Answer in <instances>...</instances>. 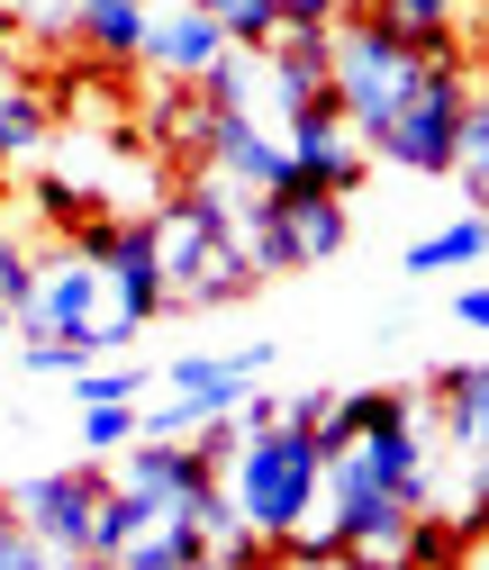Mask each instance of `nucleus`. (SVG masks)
Here are the masks:
<instances>
[{
  "instance_id": "f03ea898",
  "label": "nucleus",
  "mask_w": 489,
  "mask_h": 570,
  "mask_svg": "<svg viewBox=\"0 0 489 570\" xmlns=\"http://www.w3.org/2000/svg\"><path fill=\"white\" fill-rule=\"evenodd\" d=\"M436 425V480H427V517L444 534H489V363H444L427 390Z\"/></svg>"
},
{
  "instance_id": "5701e85b",
  "label": "nucleus",
  "mask_w": 489,
  "mask_h": 570,
  "mask_svg": "<svg viewBox=\"0 0 489 570\" xmlns=\"http://www.w3.org/2000/svg\"><path fill=\"white\" fill-rule=\"evenodd\" d=\"M453 317H462V326H480V335H489V281H471V291H453Z\"/></svg>"
},
{
  "instance_id": "1a4fd4ad",
  "label": "nucleus",
  "mask_w": 489,
  "mask_h": 570,
  "mask_svg": "<svg viewBox=\"0 0 489 570\" xmlns=\"http://www.w3.org/2000/svg\"><path fill=\"white\" fill-rule=\"evenodd\" d=\"M227 55H236L227 28L208 10H190V0H155V10H146V46H136V63H146L164 91H199Z\"/></svg>"
},
{
  "instance_id": "9b49d317",
  "label": "nucleus",
  "mask_w": 489,
  "mask_h": 570,
  "mask_svg": "<svg viewBox=\"0 0 489 570\" xmlns=\"http://www.w3.org/2000/svg\"><path fill=\"white\" fill-rule=\"evenodd\" d=\"M291 173H300V190H326V199H344L363 173H372V155H363V136L344 127V109L335 100H309L300 118H291Z\"/></svg>"
},
{
  "instance_id": "423d86ee",
  "label": "nucleus",
  "mask_w": 489,
  "mask_h": 570,
  "mask_svg": "<svg viewBox=\"0 0 489 570\" xmlns=\"http://www.w3.org/2000/svg\"><path fill=\"white\" fill-rule=\"evenodd\" d=\"M19 326H28V344L55 335V344H82L91 363H100V263H91L82 245H46L37 272H28Z\"/></svg>"
},
{
  "instance_id": "aec40b11",
  "label": "nucleus",
  "mask_w": 489,
  "mask_h": 570,
  "mask_svg": "<svg viewBox=\"0 0 489 570\" xmlns=\"http://www.w3.org/2000/svg\"><path fill=\"white\" fill-rule=\"evenodd\" d=\"M354 10H363V0H282V28H335Z\"/></svg>"
},
{
  "instance_id": "f257e3e1",
  "label": "nucleus",
  "mask_w": 489,
  "mask_h": 570,
  "mask_svg": "<svg viewBox=\"0 0 489 570\" xmlns=\"http://www.w3.org/2000/svg\"><path fill=\"white\" fill-rule=\"evenodd\" d=\"M317 471H326L317 435L282 416V425H263V435H236V453L218 471V498L263 552H291L309 534V517H317Z\"/></svg>"
},
{
  "instance_id": "412c9836",
  "label": "nucleus",
  "mask_w": 489,
  "mask_h": 570,
  "mask_svg": "<svg viewBox=\"0 0 489 570\" xmlns=\"http://www.w3.org/2000/svg\"><path fill=\"white\" fill-rule=\"evenodd\" d=\"M28 561H37V534H28L10 508H0V570H28Z\"/></svg>"
},
{
  "instance_id": "9d476101",
  "label": "nucleus",
  "mask_w": 489,
  "mask_h": 570,
  "mask_svg": "<svg viewBox=\"0 0 489 570\" xmlns=\"http://www.w3.org/2000/svg\"><path fill=\"white\" fill-rule=\"evenodd\" d=\"M272 372V344H236V353H182V363H164V399L190 416V435L199 425H218L236 416Z\"/></svg>"
},
{
  "instance_id": "a878e982",
  "label": "nucleus",
  "mask_w": 489,
  "mask_h": 570,
  "mask_svg": "<svg viewBox=\"0 0 489 570\" xmlns=\"http://www.w3.org/2000/svg\"><path fill=\"white\" fill-rule=\"evenodd\" d=\"M28 10H37V0H0V28H19Z\"/></svg>"
},
{
  "instance_id": "ddd939ff",
  "label": "nucleus",
  "mask_w": 489,
  "mask_h": 570,
  "mask_svg": "<svg viewBox=\"0 0 489 570\" xmlns=\"http://www.w3.org/2000/svg\"><path fill=\"white\" fill-rule=\"evenodd\" d=\"M55 146V100L37 91V82H19L10 100H0V173H19V164H37Z\"/></svg>"
},
{
  "instance_id": "393cba45",
  "label": "nucleus",
  "mask_w": 489,
  "mask_h": 570,
  "mask_svg": "<svg viewBox=\"0 0 489 570\" xmlns=\"http://www.w3.org/2000/svg\"><path fill=\"white\" fill-rule=\"evenodd\" d=\"M453 570H489V534H471V543L453 552Z\"/></svg>"
},
{
  "instance_id": "4468645a",
  "label": "nucleus",
  "mask_w": 489,
  "mask_h": 570,
  "mask_svg": "<svg viewBox=\"0 0 489 570\" xmlns=\"http://www.w3.org/2000/svg\"><path fill=\"white\" fill-rule=\"evenodd\" d=\"M462 263H489V218H480V208L408 245V272H417V281H436V272H462Z\"/></svg>"
},
{
  "instance_id": "39448f33",
  "label": "nucleus",
  "mask_w": 489,
  "mask_h": 570,
  "mask_svg": "<svg viewBox=\"0 0 489 570\" xmlns=\"http://www.w3.org/2000/svg\"><path fill=\"white\" fill-rule=\"evenodd\" d=\"M74 245L100 263V353H118L127 335H146V326L164 317L155 236H146V218H82Z\"/></svg>"
},
{
  "instance_id": "2eb2a0df",
  "label": "nucleus",
  "mask_w": 489,
  "mask_h": 570,
  "mask_svg": "<svg viewBox=\"0 0 489 570\" xmlns=\"http://www.w3.org/2000/svg\"><path fill=\"white\" fill-rule=\"evenodd\" d=\"M444 181H462L471 190V208L489 218V82L471 91V109H462V136H453V173Z\"/></svg>"
},
{
  "instance_id": "20e7f679",
  "label": "nucleus",
  "mask_w": 489,
  "mask_h": 570,
  "mask_svg": "<svg viewBox=\"0 0 489 570\" xmlns=\"http://www.w3.org/2000/svg\"><path fill=\"white\" fill-rule=\"evenodd\" d=\"M146 236H155V272H164V308H227V299L254 291V263L227 245L218 208H208L199 190L164 199L146 218Z\"/></svg>"
},
{
  "instance_id": "f3484780",
  "label": "nucleus",
  "mask_w": 489,
  "mask_h": 570,
  "mask_svg": "<svg viewBox=\"0 0 489 570\" xmlns=\"http://www.w3.org/2000/svg\"><path fill=\"white\" fill-rule=\"evenodd\" d=\"M28 272H37V254L19 245V227H0V326H19V299H28Z\"/></svg>"
},
{
  "instance_id": "7ed1b4c3",
  "label": "nucleus",
  "mask_w": 489,
  "mask_h": 570,
  "mask_svg": "<svg viewBox=\"0 0 489 570\" xmlns=\"http://www.w3.org/2000/svg\"><path fill=\"white\" fill-rule=\"evenodd\" d=\"M417 73H427V46H408V37L381 28L372 10H354V19L326 28V100L344 109V127L363 136V155L381 146V127H390L399 100L417 91Z\"/></svg>"
},
{
  "instance_id": "bb28decb",
  "label": "nucleus",
  "mask_w": 489,
  "mask_h": 570,
  "mask_svg": "<svg viewBox=\"0 0 489 570\" xmlns=\"http://www.w3.org/2000/svg\"><path fill=\"white\" fill-rule=\"evenodd\" d=\"M199 570H218V561H199Z\"/></svg>"
},
{
  "instance_id": "f8f14e48",
  "label": "nucleus",
  "mask_w": 489,
  "mask_h": 570,
  "mask_svg": "<svg viewBox=\"0 0 489 570\" xmlns=\"http://www.w3.org/2000/svg\"><path fill=\"white\" fill-rule=\"evenodd\" d=\"M146 10H155V0H74V46L100 55V63H136V46H146Z\"/></svg>"
},
{
  "instance_id": "6ab92c4d",
  "label": "nucleus",
  "mask_w": 489,
  "mask_h": 570,
  "mask_svg": "<svg viewBox=\"0 0 489 570\" xmlns=\"http://www.w3.org/2000/svg\"><path fill=\"white\" fill-rule=\"evenodd\" d=\"M74 390H82V407H136V399H146V372H127V363L100 372L91 363V372H74Z\"/></svg>"
},
{
  "instance_id": "0eeeda50",
  "label": "nucleus",
  "mask_w": 489,
  "mask_h": 570,
  "mask_svg": "<svg viewBox=\"0 0 489 570\" xmlns=\"http://www.w3.org/2000/svg\"><path fill=\"white\" fill-rule=\"evenodd\" d=\"M100 498H109V462H63V471L19 480L0 508H10L46 552H91V517H100Z\"/></svg>"
},
{
  "instance_id": "dca6fc26",
  "label": "nucleus",
  "mask_w": 489,
  "mask_h": 570,
  "mask_svg": "<svg viewBox=\"0 0 489 570\" xmlns=\"http://www.w3.org/2000/svg\"><path fill=\"white\" fill-rule=\"evenodd\" d=\"M381 28H399L408 46H436V37H462V0H363Z\"/></svg>"
},
{
  "instance_id": "4be33fe9",
  "label": "nucleus",
  "mask_w": 489,
  "mask_h": 570,
  "mask_svg": "<svg viewBox=\"0 0 489 570\" xmlns=\"http://www.w3.org/2000/svg\"><path fill=\"white\" fill-rule=\"evenodd\" d=\"M19 82H28V55H19V37H10V28H0V100H10Z\"/></svg>"
},
{
  "instance_id": "a211bd4d",
  "label": "nucleus",
  "mask_w": 489,
  "mask_h": 570,
  "mask_svg": "<svg viewBox=\"0 0 489 570\" xmlns=\"http://www.w3.org/2000/svg\"><path fill=\"white\" fill-rule=\"evenodd\" d=\"M82 444H91V462H118L136 444V407H82Z\"/></svg>"
},
{
  "instance_id": "6e6552de",
  "label": "nucleus",
  "mask_w": 489,
  "mask_h": 570,
  "mask_svg": "<svg viewBox=\"0 0 489 570\" xmlns=\"http://www.w3.org/2000/svg\"><path fill=\"white\" fill-rule=\"evenodd\" d=\"M335 254H344V199H326V190L263 199V218H254V281L309 272V263H335Z\"/></svg>"
},
{
  "instance_id": "b1692460",
  "label": "nucleus",
  "mask_w": 489,
  "mask_h": 570,
  "mask_svg": "<svg viewBox=\"0 0 489 570\" xmlns=\"http://www.w3.org/2000/svg\"><path fill=\"white\" fill-rule=\"evenodd\" d=\"M28 570H91V561H82V552H46V543H37V561H28Z\"/></svg>"
}]
</instances>
